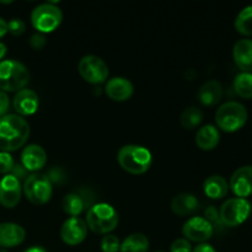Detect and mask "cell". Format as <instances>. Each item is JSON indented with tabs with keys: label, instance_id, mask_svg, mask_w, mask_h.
I'll return each instance as SVG.
<instances>
[{
	"label": "cell",
	"instance_id": "6da1fadb",
	"mask_svg": "<svg viewBox=\"0 0 252 252\" xmlns=\"http://www.w3.org/2000/svg\"><path fill=\"white\" fill-rule=\"evenodd\" d=\"M30 125L16 113H7L0 118V152L11 153L26 144L30 137Z\"/></svg>",
	"mask_w": 252,
	"mask_h": 252
},
{
	"label": "cell",
	"instance_id": "7a4b0ae2",
	"mask_svg": "<svg viewBox=\"0 0 252 252\" xmlns=\"http://www.w3.org/2000/svg\"><path fill=\"white\" fill-rule=\"evenodd\" d=\"M117 161L128 174L143 175L152 167L153 155L148 148L128 144L118 150Z\"/></svg>",
	"mask_w": 252,
	"mask_h": 252
},
{
	"label": "cell",
	"instance_id": "3957f363",
	"mask_svg": "<svg viewBox=\"0 0 252 252\" xmlns=\"http://www.w3.org/2000/svg\"><path fill=\"white\" fill-rule=\"evenodd\" d=\"M85 221L88 228L95 234L107 235L117 228L120 217L115 207L105 202H100L89 207Z\"/></svg>",
	"mask_w": 252,
	"mask_h": 252
},
{
	"label": "cell",
	"instance_id": "277c9868",
	"mask_svg": "<svg viewBox=\"0 0 252 252\" xmlns=\"http://www.w3.org/2000/svg\"><path fill=\"white\" fill-rule=\"evenodd\" d=\"M30 81V71L25 64L14 59L0 62V90L17 93Z\"/></svg>",
	"mask_w": 252,
	"mask_h": 252
},
{
	"label": "cell",
	"instance_id": "5b68a950",
	"mask_svg": "<svg viewBox=\"0 0 252 252\" xmlns=\"http://www.w3.org/2000/svg\"><path fill=\"white\" fill-rule=\"evenodd\" d=\"M249 113L245 106L238 101H228L219 106L216 112L218 128L226 133L238 132L248 122Z\"/></svg>",
	"mask_w": 252,
	"mask_h": 252
},
{
	"label": "cell",
	"instance_id": "8992f818",
	"mask_svg": "<svg viewBox=\"0 0 252 252\" xmlns=\"http://www.w3.org/2000/svg\"><path fill=\"white\" fill-rule=\"evenodd\" d=\"M63 21V11L56 2H43L32 10L31 24L39 33H51Z\"/></svg>",
	"mask_w": 252,
	"mask_h": 252
},
{
	"label": "cell",
	"instance_id": "52a82bcc",
	"mask_svg": "<svg viewBox=\"0 0 252 252\" xmlns=\"http://www.w3.org/2000/svg\"><path fill=\"white\" fill-rule=\"evenodd\" d=\"M22 192L34 206H43L49 202L53 194V184L46 174L32 172L22 185Z\"/></svg>",
	"mask_w": 252,
	"mask_h": 252
},
{
	"label": "cell",
	"instance_id": "ba28073f",
	"mask_svg": "<svg viewBox=\"0 0 252 252\" xmlns=\"http://www.w3.org/2000/svg\"><path fill=\"white\" fill-rule=\"evenodd\" d=\"M251 214V203L246 198H229L219 209V219L228 228L241 225Z\"/></svg>",
	"mask_w": 252,
	"mask_h": 252
},
{
	"label": "cell",
	"instance_id": "9c48e42d",
	"mask_svg": "<svg viewBox=\"0 0 252 252\" xmlns=\"http://www.w3.org/2000/svg\"><path fill=\"white\" fill-rule=\"evenodd\" d=\"M78 70L81 78L93 85H101V84L106 83L108 79V74H110L106 62L94 54L84 56L79 61Z\"/></svg>",
	"mask_w": 252,
	"mask_h": 252
},
{
	"label": "cell",
	"instance_id": "30bf717a",
	"mask_svg": "<svg viewBox=\"0 0 252 252\" xmlns=\"http://www.w3.org/2000/svg\"><path fill=\"white\" fill-rule=\"evenodd\" d=\"M214 228L204 217H192L182 225V235L189 243L203 244L213 236Z\"/></svg>",
	"mask_w": 252,
	"mask_h": 252
},
{
	"label": "cell",
	"instance_id": "8fae6325",
	"mask_svg": "<svg viewBox=\"0 0 252 252\" xmlns=\"http://www.w3.org/2000/svg\"><path fill=\"white\" fill-rule=\"evenodd\" d=\"M88 225L84 219L79 217H69L64 220L61 228V238L64 244L76 246L83 243L88 236Z\"/></svg>",
	"mask_w": 252,
	"mask_h": 252
},
{
	"label": "cell",
	"instance_id": "7c38bea8",
	"mask_svg": "<svg viewBox=\"0 0 252 252\" xmlns=\"http://www.w3.org/2000/svg\"><path fill=\"white\" fill-rule=\"evenodd\" d=\"M22 194V185L12 175H5L0 180V204L5 208H14L19 204Z\"/></svg>",
	"mask_w": 252,
	"mask_h": 252
},
{
	"label": "cell",
	"instance_id": "4fadbf2b",
	"mask_svg": "<svg viewBox=\"0 0 252 252\" xmlns=\"http://www.w3.org/2000/svg\"><path fill=\"white\" fill-rule=\"evenodd\" d=\"M229 189L238 198L252 194V165H245L234 171L229 181Z\"/></svg>",
	"mask_w": 252,
	"mask_h": 252
},
{
	"label": "cell",
	"instance_id": "5bb4252c",
	"mask_svg": "<svg viewBox=\"0 0 252 252\" xmlns=\"http://www.w3.org/2000/svg\"><path fill=\"white\" fill-rule=\"evenodd\" d=\"M39 106V97L36 91L31 89H22L15 94L12 98V107L16 111V115L25 117L37 112Z\"/></svg>",
	"mask_w": 252,
	"mask_h": 252
},
{
	"label": "cell",
	"instance_id": "9a60e30c",
	"mask_svg": "<svg viewBox=\"0 0 252 252\" xmlns=\"http://www.w3.org/2000/svg\"><path fill=\"white\" fill-rule=\"evenodd\" d=\"M105 93L112 101L123 102L129 100L134 94V86L130 80L123 76H115L106 81Z\"/></svg>",
	"mask_w": 252,
	"mask_h": 252
},
{
	"label": "cell",
	"instance_id": "2e32d148",
	"mask_svg": "<svg viewBox=\"0 0 252 252\" xmlns=\"http://www.w3.org/2000/svg\"><path fill=\"white\" fill-rule=\"evenodd\" d=\"M47 164V153L41 145L30 144L21 153V165L31 172H38Z\"/></svg>",
	"mask_w": 252,
	"mask_h": 252
},
{
	"label": "cell",
	"instance_id": "e0dca14e",
	"mask_svg": "<svg viewBox=\"0 0 252 252\" xmlns=\"http://www.w3.org/2000/svg\"><path fill=\"white\" fill-rule=\"evenodd\" d=\"M26 239V230L16 223H0V248L10 249L21 245Z\"/></svg>",
	"mask_w": 252,
	"mask_h": 252
},
{
	"label": "cell",
	"instance_id": "ac0fdd59",
	"mask_svg": "<svg viewBox=\"0 0 252 252\" xmlns=\"http://www.w3.org/2000/svg\"><path fill=\"white\" fill-rule=\"evenodd\" d=\"M233 58L241 71H252V39L243 38L235 42L233 47Z\"/></svg>",
	"mask_w": 252,
	"mask_h": 252
},
{
	"label": "cell",
	"instance_id": "d6986e66",
	"mask_svg": "<svg viewBox=\"0 0 252 252\" xmlns=\"http://www.w3.org/2000/svg\"><path fill=\"white\" fill-rule=\"evenodd\" d=\"M223 94L224 91L221 84L216 79H211L199 88L197 97L202 105L211 107V106H216L220 102L223 98Z\"/></svg>",
	"mask_w": 252,
	"mask_h": 252
},
{
	"label": "cell",
	"instance_id": "ffe728a7",
	"mask_svg": "<svg viewBox=\"0 0 252 252\" xmlns=\"http://www.w3.org/2000/svg\"><path fill=\"white\" fill-rule=\"evenodd\" d=\"M170 207L176 216L186 217L193 214L199 208V201L194 194L182 192L172 198Z\"/></svg>",
	"mask_w": 252,
	"mask_h": 252
},
{
	"label": "cell",
	"instance_id": "44dd1931",
	"mask_svg": "<svg viewBox=\"0 0 252 252\" xmlns=\"http://www.w3.org/2000/svg\"><path fill=\"white\" fill-rule=\"evenodd\" d=\"M220 142V132L213 125H204L197 130L196 144L197 147L204 152L216 149Z\"/></svg>",
	"mask_w": 252,
	"mask_h": 252
},
{
	"label": "cell",
	"instance_id": "7402d4cb",
	"mask_svg": "<svg viewBox=\"0 0 252 252\" xmlns=\"http://www.w3.org/2000/svg\"><path fill=\"white\" fill-rule=\"evenodd\" d=\"M203 191L208 198L221 199L228 194L229 184L220 175H212L204 181Z\"/></svg>",
	"mask_w": 252,
	"mask_h": 252
},
{
	"label": "cell",
	"instance_id": "603a6c76",
	"mask_svg": "<svg viewBox=\"0 0 252 252\" xmlns=\"http://www.w3.org/2000/svg\"><path fill=\"white\" fill-rule=\"evenodd\" d=\"M149 245V239L144 234L134 233L121 243L120 252H148Z\"/></svg>",
	"mask_w": 252,
	"mask_h": 252
},
{
	"label": "cell",
	"instance_id": "cb8c5ba5",
	"mask_svg": "<svg viewBox=\"0 0 252 252\" xmlns=\"http://www.w3.org/2000/svg\"><path fill=\"white\" fill-rule=\"evenodd\" d=\"M86 201L83 198V196L76 192H71L64 196L62 201V208L68 216L70 217H79L85 209Z\"/></svg>",
	"mask_w": 252,
	"mask_h": 252
},
{
	"label": "cell",
	"instance_id": "d4e9b609",
	"mask_svg": "<svg viewBox=\"0 0 252 252\" xmlns=\"http://www.w3.org/2000/svg\"><path fill=\"white\" fill-rule=\"evenodd\" d=\"M203 111L198 107H194V106H189L186 110L182 111L181 117H180V122L181 126L187 130H192L194 128L199 127V125L203 121Z\"/></svg>",
	"mask_w": 252,
	"mask_h": 252
},
{
	"label": "cell",
	"instance_id": "484cf974",
	"mask_svg": "<svg viewBox=\"0 0 252 252\" xmlns=\"http://www.w3.org/2000/svg\"><path fill=\"white\" fill-rule=\"evenodd\" d=\"M234 90L245 100L252 98V73L241 71L234 79Z\"/></svg>",
	"mask_w": 252,
	"mask_h": 252
},
{
	"label": "cell",
	"instance_id": "4316f807",
	"mask_svg": "<svg viewBox=\"0 0 252 252\" xmlns=\"http://www.w3.org/2000/svg\"><path fill=\"white\" fill-rule=\"evenodd\" d=\"M235 30L243 36H252V5L244 7L234 22Z\"/></svg>",
	"mask_w": 252,
	"mask_h": 252
},
{
	"label": "cell",
	"instance_id": "83f0119b",
	"mask_svg": "<svg viewBox=\"0 0 252 252\" xmlns=\"http://www.w3.org/2000/svg\"><path fill=\"white\" fill-rule=\"evenodd\" d=\"M121 249V241L113 234H107L101 240V250L103 252H118Z\"/></svg>",
	"mask_w": 252,
	"mask_h": 252
},
{
	"label": "cell",
	"instance_id": "f1b7e54d",
	"mask_svg": "<svg viewBox=\"0 0 252 252\" xmlns=\"http://www.w3.org/2000/svg\"><path fill=\"white\" fill-rule=\"evenodd\" d=\"M15 165V160L10 153L0 152V174L9 175Z\"/></svg>",
	"mask_w": 252,
	"mask_h": 252
},
{
	"label": "cell",
	"instance_id": "f546056e",
	"mask_svg": "<svg viewBox=\"0 0 252 252\" xmlns=\"http://www.w3.org/2000/svg\"><path fill=\"white\" fill-rule=\"evenodd\" d=\"M26 30V24L21 19H11L7 22V32L12 36H21Z\"/></svg>",
	"mask_w": 252,
	"mask_h": 252
},
{
	"label": "cell",
	"instance_id": "4dcf8cb0",
	"mask_svg": "<svg viewBox=\"0 0 252 252\" xmlns=\"http://www.w3.org/2000/svg\"><path fill=\"white\" fill-rule=\"evenodd\" d=\"M192 244L185 238L176 239L170 246V252H192Z\"/></svg>",
	"mask_w": 252,
	"mask_h": 252
},
{
	"label": "cell",
	"instance_id": "1f68e13d",
	"mask_svg": "<svg viewBox=\"0 0 252 252\" xmlns=\"http://www.w3.org/2000/svg\"><path fill=\"white\" fill-rule=\"evenodd\" d=\"M204 216H206L204 218H206L207 220H208L209 223L213 225V228H214V225L216 226L223 225L220 221V219H219V211L216 208V207L209 206L208 208L206 209V212H204Z\"/></svg>",
	"mask_w": 252,
	"mask_h": 252
},
{
	"label": "cell",
	"instance_id": "d6a6232c",
	"mask_svg": "<svg viewBox=\"0 0 252 252\" xmlns=\"http://www.w3.org/2000/svg\"><path fill=\"white\" fill-rule=\"evenodd\" d=\"M46 44H47V38L43 33L34 32V33L30 37V46H31L33 49H36V51H41L42 48H44Z\"/></svg>",
	"mask_w": 252,
	"mask_h": 252
},
{
	"label": "cell",
	"instance_id": "836d02e7",
	"mask_svg": "<svg viewBox=\"0 0 252 252\" xmlns=\"http://www.w3.org/2000/svg\"><path fill=\"white\" fill-rule=\"evenodd\" d=\"M10 108V97L7 93L0 90V118L7 115V111Z\"/></svg>",
	"mask_w": 252,
	"mask_h": 252
},
{
	"label": "cell",
	"instance_id": "e575fe53",
	"mask_svg": "<svg viewBox=\"0 0 252 252\" xmlns=\"http://www.w3.org/2000/svg\"><path fill=\"white\" fill-rule=\"evenodd\" d=\"M27 172L29 171H27V170L22 166L21 162H20V164H16V162H15V165H14V167H12L10 175H12L14 177H16V179L21 182L22 180L25 181V180H26V177L29 176V175H27Z\"/></svg>",
	"mask_w": 252,
	"mask_h": 252
},
{
	"label": "cell",
	"instance_id": "d590c367",
	"mask_svg": "<svg viewBox=\"0 0 252 252\" xmlns=\"http://www.w3.org/2000/svg\"><path fill=\"white\" fill-rule=\"evenodd\" d=\"M47 176H48V179L51 180L52 184H53V182L61 184L62 180H64V175L62 174V170L59 169V167H54V169H52Z\"/></svg>",
	"mask_w": 252,
	"mask_h": 252
},
{
	"label": "cell",
	"instance_id": "8d00e7d4",
	"mask_svg": "<svg viewBox=\"0 0 252 252\" xmlns=\"http://www.w3.org/2000/svg\"><path fill=\"white\" fill-rule=\"evenodd\" d=\"M192 252H217V251L212 245H209V244L207 243H203V244H198V245L192 250Z\"/></svg>",
	"mask_w": 252,
	"mask_h": 252
},
{
	"label": "cell",
	"instance_id": "74e56055",
	"mask_svg": "<svg viewBox=\"0 0 252 252\" xmlns=\"http://www.w3.org/2000/svg\"><path fill=\"white\" fill-rule=\"evenodd\" d=\"M7 33V22L2 17H0V38Z\"/></svg>",
	"mask_w": 252,
	"mask_h": 252
},
{
	"label": "cell",
	"instance_id": "f35d334b",
	"mask_svg": "<svg viewBox=\"0 0 252 252\" xmlns=\"http://www.w3.org/2000/svg\"><path fill=\"white\" fill-rule=\"evenodd\" d=\"M24 252H48V251H47L43 246L34 245V246H31V248L26 249Z\"/></svg>",
	"mask_w": 252,
	"mask_h": 252
},
{
	"label": "cell",
	"instance_id": "ab89813d",
	"mask_svg": "<svg viewBox=\"0 0 252 252\" xmlns=\"http://www.w3.org/2000/svg\"><path fill=\"white\" fill-rule=\"evenodd\" d=\"M6 52H7V47L4 42H0V62L4 59V57L6 56Z\"/></svg>",
	"mask_w": 252,
	"mask_h": 252
},
{
	"label": "cell",
	"instance_id": "60d3db41",
	"mask_svg": "<svg viewBox=\"0 0 252 252\" xmlns=\"http://www.w3.org/2000/svg\"><path fill=\"white\" fill-rule=\"evenodd\" d=\"M0 252H9V251L5 250V249H1V248H0Z\"/></svg>",
	"mask_w": 252,
	"mask_h": 252
},
{
	"label": "cell",
	"instance_id": "b9f144b4",
	"mask_svg": "<svg viewBox=\"0 0 252 252\" xmlns=\"http://www.w3.org/2000/svg\"><path fill=\"white\" fill-rule=\"evenodd\" d=\"M158 252H162V251H158Z\"/></svg>",
	"mask_w": 252,
	"mask_h": 252
}]
</instances>
